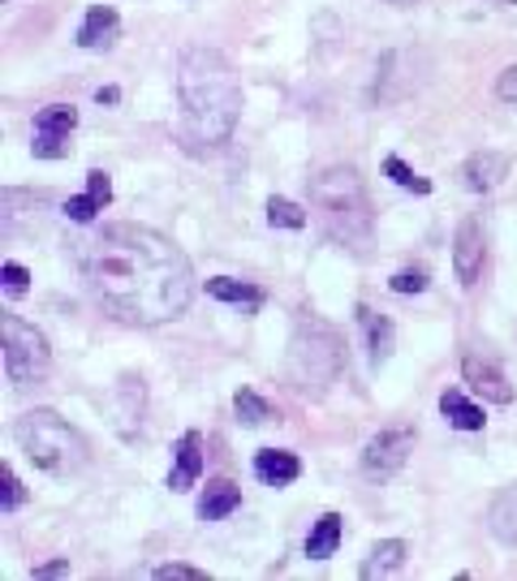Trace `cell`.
Masks as SVG:
<instances>
[{
	"label": "cell",
	"mask_w": 517,
	"mask_h": 581,
	"mask_svg": "<svg viewBox=\"0 0 517 581\" xmlns=\"http://www.w3.org/2000/svg\"><path fill=\"white\" fill-rule=\"evenodd\" d=\"M82 276L108 315L134 328H160L186 315L195 272L182 245L147 224H108L82 242Z\"/></svg>",
	"instance_id": "cell-1"
},
{
	"label": "cell",
	"mask_w": 517,
	"mask_h": 581,
	"mask_svg": "<svg viewBox=\"0 0 517 581\" xmlns=\"http://www.w3.org/2000/svg\"><path fill=\"white\" fill-rule=\"evenodd\" d=\"M177 96H182V143L190 151H216L220 143H229L242 112V87L220 52L190 48L182 56Z\"/></svg>",
	"instance_id": "cell-2"
},
{
	"label": "cell",
	"mask_w": 517,
	"mask_h": 581,
	"mask_svg": "<svg viewBox=\"0 0 517 581\" xmlns=\"http://www.w3.org/2000/svg\"><path fill=\"white\" fill-rule=\"evenodd\" d=\"M310 211H315V224L341 245H366L371 229H375V211H371V198L366 186L354 168L337 164V168H323L315 182H310Z\"/></svg>",
	"instance_id": "cell-3"
},
{
	"label": "cell",
	"mask_w": 517,
	"mask_h": 581,
	"mask_svg": "<svg viewBox=\"0 0 517 581\" xmlns=\"http://www.w3.org/2000/svg\"><path fill=\"white\" fill-rule=\"evenodd\" d=\"M345 371V340L341 332L319 319V315H302L294 340H289V380L302 396H323L328 387L341 380Z\"/></svg>",
	"instance_id": "cell-4"
},
{
	"label": "cell",
	"mask_w": 517,
	"mask_h": 581,
	"mask_svg": "<svg viewBox=\"0 0 517 581\" xmlns=\"http://www.w3.org/2000/svg\"><path fill=\"white\" fill-rule=\"evenodd\" d=\"M13 439H18V448L26 452L31 465H40L44 474H56V479L78 474V470L87 465V457H91V448H87V439L78 436V427H69V423H65L61 414H52V409H31V414H22V418L13 423Z\"/></svg>",
	"instance_id": "cell-5"
},
{
	"label": "cell",
	"mask_w": 517,
	"mask_h": 581,
	"mask_svg": "<svg viewBox=\"0 0 517 581\" xmlns=\"http://www.w3.org/2000/svg\"><path fill=\"white\" fill-rule=\"evenodd\" d=\"M0 337H4V375L13 387L40 384L52 371L48 337L35 324H26L18 315H0Z\"/></svg>",
	"instance_id": "cell-6"
},
{
	"label": "cell",
	"mask_w": 517,
	"mask_h": 581,
	"mask_svg": "<svg viewBox=\"0 0 517 581\" xmlns=\"http://www.w3.org/2000/svg\"><path fill=\"white\" fill-rule=\"evenodd\" d=\"M414 452V431L410 427H388V431H380L375 439H366V448H362V470L371 474V479H393L406 461H410Z\"/></svg>",
	"instance_id": "cell-7"
},
{
	"label": "cell",
	"mask_w": 517,
	"mask_h": 581,
	"mask_svg": "<svg viewBox=\"0 0 517 581\" xmlns=\"http://www.w3.org/2000/svg\"><path fill=\"white\" fill-rule=\"evenodd\" d=\"M462 380L483 401H496V405H514V384L505 380V371L492 362V358H483V353H465L462 358Z\"/></svg>",
	"instance_id": "cell-8"
},
{
	"label": "cell",
	"mask_w": 517,
	"mask_h": 581,
	"mask_svg": "<svg viewBox=\"0 0 517 581\" xmlns=\"http://www.w3.org/2000/svg\"><path fill=\"white\" fill-rule=\"evenodd\" d=\"M483 259H487V242H483V224L479 220H462L458 229V242H453V272L465 289L479 285L483 276Z\"/></svg>",
	"instance_id": "cell-9"
},
{
	"label": "cell",
	"mask_w": 517,
	"mask_h": 581,
	"mask_svg": "<svg viewBox=\"0 0 517 581\" xmlns=\"http://www.w3.org/2000/svg\"><path fill=\"white\" fill-rule=\"evenodd\" d=\"M204 474V436L186 431L173 448V470H168V491H190Z\"/></svg>",
	"instance_id": "cell-10"
},
{
	"label": "cell",
	"mask_w": 517,
	"mask_h": 581,
	"mask_svg": "<svg viewBox=\"0 0 517 581\" xmlns=\"http://www.w3.org/2000/svg\"><path fill=\"white\" fill-rule=\"evenodd\" d=\"M505 177H509V155H501V151H474L462 164V186L474 194L496 190Z\"/></svg>",
	"instance_id": "cell-11"
},
{
	"label": "cell",
	"mask_w": 517,
	"mask_h": 581,
	"mask_svg": "<svg viewBox=\"0 0 517 581\" xmlns=\"http://www.w3.org/2000/svg\"><path fill=\"white\" fill-rule=\"evenodd\" d=\"M117 40H121V18H117V9H108V4L87 9L82 26H78V48L103 52V48H112Z\"/></svg>",
	"instance_id": "cell-12"
},
{
	"label": "cell",
	"mask_w": 517,
	"mask_h": 581,
	"mask_svg": "<svg viewBox=\"0 0 517 581\" xmlns=\"http://www.w3.org/2000/svg\"><path fill=\"white\" fill-rule=\"evenodd\" d=\"M298 474H302V461H298L294 452H285V448H263V452H255V479L258 483L289 486Z\"/></svg>",
	"instance_id": "cell-13"
},
{
	"label": "cell",
	"mask_w": 517,
	"mask_h": 581,
	"mask_svg": "<svg viewBox=\"0 0 517 581\" xmlns=\"http://www.w3.org/2000/svg\"><path fill=\"white\" fill-rule=\"evenodd\" d=\"M359 324H362V332H366V344H371V362H375V366H380V362H388V358H393V349H397L393 319H388V315H380V310H371V306H359Z\"/></svg>",
	"instance_id": "cell-14"
},
{
	"label": "cell",
	"mask_w": 517,
	"mask_h": 581,
	"mask_svg": "<svg viewBox=\"0 0 517 581\" xmlns=\"http://www.w3.org/2000/svg\"><path fill=\"white\" fill-rule=\"evenodd\" d=\"M406 551H410V547H406L402 538H384V542H375V547H371V556L362 560L359 573H362L366 581L388 578V573H397V569L406 564Z\"/></svg>",
	"instance_id": "cell-15"
},
{
	"label": "cell",
	"mask_w": 517,
	"mask_h": 581,
	"mask_svg": "<svg viewBox=\"0 0 517 581\" xmlns=\"http://www.w3.org/2000/svg\"><path fill=\"white\" fill-rule=\"evenodd\" d=\"M242 504V491L229 483V479H211L207 491L199 495V517L204 522H220V517H229L233 508Z\"/></svg>",
	"instance_id": "cell-16"
},
{
	"label": "cell",
	"mask_w": 517,
	"mask_h": 581,
	"mask_svg": "<svg viewBox=\"0 0 517 581\" xmlns=\"http://www.w3.org/2000/svg\"><path fill=\"white\" fill-rule=\"evenodd\" d=\"M487 526H492V534H496L501 542L517 547V486H505V491L492 500V508H487Z\"/></svg>",
	"instance_id": "cell-17"
},
{
	"label": "cell",
	"mask_w": 517,
	"mask_h": 581,
	"mask_svg": "<svg viewBox=\"0 0 517 581\" xmlns=\"http://www.w3.org/2000/svg\"><path fill=\"white\" fill-rule=\"evenodd\" d=\"M440 414L449 418V427H458V431H483V409L474 405V401H465V392L458 387H449L444 396H440Z\"/></svg>",
	"instance_id": "cell-18"
},
{
	"label": "cell",
	"mask_w": 517,
	"mask_h": 581,
	"mask_svg": "<svg viewBox=\"0 0 517 581\" xmlns=\"http://www.w3.org/2000/svg\"><path fill=\"white\" fill-rule=\"evenodd\" d=\"M207 297L229 302V306H242V310H258V306L267 302L263 289L246 285V281H233V276H216V281H207Z\"/></svg>",
	"instance_id": "cell-19"
},
{
	"label": "cell",
	"mask_w": 517,
	"mask_h": 581,
	"mask_svg": "<svg viewBox=\"0 0 517 581\" xmlns=\"http://www.w3.org/2000/svg\"><path fill=\"white\" fill-rule=\"evenodd\" d=\"M337 547H341V513H323L307 538V556L310 560H328Z\"/></svg>",
	"instance_id": "cell-20"
},
{
	"label": "cell",
	"mask_w": 517,
	"mask_h": 581,
	"mask_svg": "<svg viewBox=\"0 0 517 581\" xmlns=\"http://www.w3.org/2000/svg\"><path fill=\"white\" fill-rule=\"evenodd\" d=\"M74 130H78V112L69 103H48L35 117V134H44V139H69Z\"/></svg>",
	"instance_id": "cell-21"
},
{
	"label": "cell",
	"mask_w": 517,
	"mask_h": 581,
	"mask_svg": "<svg viewBox=\"0 0 517 581\" xmlns=\"http://www.w3.org/2000/svg\"><path fill=\"white\" fill-rule=\"evenodd\" d=\"M233 409H238V418H242L246 427H258V423H267V418H272V405L258 396L255 387H242V392L233 396Z\"/></svg>",
	"instance_id": "cell-22"
},
{
	"label": "cell",
	"mask_w": 517,
	"mask_h": 581,
	"mask_svg": "<svg viewBox=\"0 0 517 581\" xmlns=\"http://www.w3.org/2000/svg\"><path fill=\"white\" fill-rule=\"evenodd\" d=\"M267 220H272V229H302L307 211L298 202H289V198H267Z\"/></svg>",
	"instance_id": "cell-23"
},
{
	"label": "cell",
	"mask_w": 517,
	"mask_h": 581,
	"mask_svg": "<svg viewBox=\"0 0 517 581\" xmlns=\"http://www.w3.org/2000/svg\"><path fill=\"white\" fill-rule=\"evenodd\" d=\"M384 173H388V177H393V182H397L402 190L431 194V182H427V177H418V173H414V168L406 164V160H402V155H388V160H384Z\"/></svg>",
	"instance_id": "cell-24"
},
{
	"label": "cell",
	"mask_w": 517,
	"mask_h": 581,
	"mask_svg": "<svg viewBox=\"0 0 517 581\" xmlns=\"http://www.w3.org/2000/svg\"><path fill=\"white\" fill-rule=\"evenodd\" d=\"M103 207H108V202H103L100 194L87 190V194H78V198H69V202H65V216H69L74 224H91Z\"/></svg>",
	"instance_id": "cell-25"
},
{
	"label": "cell",
	"mask_w": 517,
	"mask_h": 581,
	"mask_svg": "<svg viewBox=\"0 0 517 581\" xmlns=\"http://www.w3.org/2000/svg\"><path fill=\"white\" fill-rule=\"evenodd\" d=\"M22 500H26V486L18 483V474L4 465V470H0V513L22 508Z\"/></svg>",
	"instance_id": "cell-26"
},
{
	"label": "cell",
	"mask_w": 517,
	"mask_h": 581,
	"mask_svg": "<svg viewBox=\"0 0 517 581\" xmlns=\"http://www.w3.org/2000/svg\"><path fill=\"white\" fill-rule=\"evenodd\" d=\"M0 285H4L9 297H22V293L31 289V272H26L22 263H4V267H0Z\"/></svg>",
	"instance_id": "cell-27"
},
{
	"label": "cell",
	"mask_w": 517,
	"mask_h": 581,
	"mask_svg": "<svg viewBox=\"0 0 517 581\" xmlns=\"http://www.w3.org/2000/svg\"><path fill=\"white\" fill-rule=\"evenodd\" d=\"M31 151H35L40 160H65V155H69V139H44V134H35Z\"/></svg>",
	"instance_id": "cell-28"
},
{
	"label": "cell",
	"mask_w": 517,
	"mask_h": 581,
	"mask_svg": "<svg viewBox=\"0 0 517 581\" xmlns=\"http://www.w3.org/2000/svg\"><path fill=\"white\" fill-rule=\"evenodd\" d=\"M155 578L160 581H204L207 573L204 569H190V564H160Z\"/></svg>",
	"instance_id": "cell-29"
},
{
	"label": "cell",
	"mask_w": 517,
	"mask_h": 581,
	"mask_svg": "<svg viewBox=\"0 0 517 581\" xmlns=\"http://www.w3.org/2000/svg\"><path fill=\"white\" fill-rule=\"evenodd\" d=\"M388 289L393 293H422L427 289V272H397V276L388 281Z\"/></svg>",
	"instance_id": "cell-30"
},
{
	"label": "cell",
	"mask_w": 517,
	"mask_h": 581,
	"mask_svg": "<svg viewBox=\"0 0 517 581\" xmlns=\"http://www.w3.org/2000/svg\"><path fill=\"white\" fill-rule=\"evenodd\" d=\"M496 96L509 99V103H517V65H509V69L501 74V83H496Z\"/></svg>",
	"instance_id": "cell-31"
},
{
	"label": "cell",
	"mask_w": 517,
	"mask_h": 581,
	"mask_svg": "<svg viewBox=\"0 0 517 581\" xmlns=\"http://www.w3.org/2000/svg\"><path fill=\"white\" fill-rule=\"evenodd\" d=\"M61 573H69L65 560H52V564H44V569H35V578H61Z\"/></svg>",
	"instance_id": "cell-32"
},
{
	"label": "cell",
	"mask_w": 517,
	"mask_h": 581,
	"mask_svg": "<svg viewBox=\"0 0 517 581\" xmlns=\"http://www.w3.org/2000/svg\"><path fill=\"white\" fill-rule=\"evenodd\" d=\"M96 99H100V103H117V99H121V91H117V87H100V91H96Z\"/></svg>",
	"instance_id": "cell-33"
},
{
	"label": "cell",
	"mask_w": 517,
	"mask_h": 581,
	"mask_svg": "<svg viewBox=\"0 0 517 581\" xmlns=\"http://www.w3.org/2000/svg\"><path fill=\"white\" fill-rule=\"evenodd\" d=\"M388 4H397V9H406V4H414V0H388Z\"/></svg>",
	"instance_id": "cell-34"
},
{
	"label": "cell",
	"mask_w": 517,
	"mask_h": 581,
	"mask_svg": "<svg viewBox=\"0 0 517 581\" xmlns=\"http://www.w3.org/2000/svg\"><path fill=\"white\" fill-rule=\"evenodd\" d=\"M509 4H517V0H509Z\"/></svg>",
	"instance_id": "cell-35"
}]
</instances>
